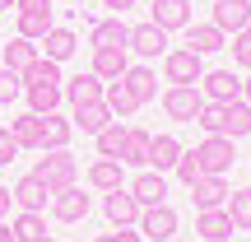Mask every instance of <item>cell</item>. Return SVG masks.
<instances>
[{"instance_id": "obj_28", "label": "cell", "mask_w": 251, "mask_h": 242, "mask_svg": "<svg viewBox=\"0 0 251 242\" xmlns=\"http://www.w3.org/2000/svg\"><path fill=\"white\" fill-rule=\"evenodd\" d=\"M42 47H47V52H42L47 61H56V65H61V61H70V56L79 52V37H75L70 28H51V33L42 37Z\"/></svg>"}, {"instance_id": "obj_42", "label": "cell", "mask_w": 251, "mask_h": 242, "mask_svg": "<svg viewBox=\"0 0 251 242\" xmlns=\"http://www.w3.org/2000/svg\"><path fill=\"white\" fill-rule=\"evenodd\" d=\"M9 205H14V196H9V187H0V219L9 215Z\"/></svg>"}, {"instance_id": "obj_7", "label": "cell", "mask_w": 251, "mask_h": 242, "mask_svg": "<svg viewBox=\"0 0 251 242\" xmlns=\"http://www.w3.org/2000/svg\"><path fill=\"white\" fill-rule=\"evenodd\" d=\"M149 24L163 28V33H177V28H191V0H153Z\"/></svg>"}, {"instance_id": "obj_16", "label": "cell", "mask_w": 251, "mask_h": 242, "mask_svg": "<svg viewBox=\"0 0 251 242\" xmlns=\"http://www.w3.org/2000/svg\"><path fill=\"white\" fill-rule=\"evenodd\" d=\"M89 70L98 75L102 84L121 80V75L130 70V61H126V47H93V65H89Z\"/></svg>"}, {"instance_id": "obj_12", "label": "cell", "mask_w": 251, "mask_h": 242, "mask_svg": "<svg viewBox=\"0 0 251 242\" xmlns=\"http://www.w3.org/2000/svg\"><path fill=\"white\" fill-rule=\"evenodd\" d=\"M9 196H14V205H19V210H28V215H42V210L51 205V191H47V182H37L33 172H28V177H19Z\"/></svg>"}, {"instance_id": "obj_15", "label": "cell", "mask_w": 251, "mask_h": 242, "mask_svg": "<svg viewBox=\"0 0 251 242\" xmlns=\"http://www.w3.org/2000/svg\"><path fill=\"white\" fill-rule=\"evenodd\" d=\"M228 196H233V187H228V177H200V182H191V200H196V210H219V205H228Z\"/></svg>"}, {"instance_id": "obj_25", "label": "cell", "mask_w": 251, "mask_h": 242, "mask_svg": "<svg viewBox=\"0 0 251 242\" xmlns=\"http://www.w3.org/2000/svg\"><path fill=\"white\" fill-rule=\"evenodd\" d=\"M9 135L19 140V149H42V117L37 112H19L9 121Z\"/></svg>"}, {"instance_id": "obj_11", "label": "cell", "mask_w": 251, "mask_h": 242, "mask_svg": "<svg viewBox=\"0 0 251 242\" xmlns=\"http://www.w3.org/2000/svg\"><path fill=\"white\" fill-rule=\"evenodd\" d=\"M102 210H107L112 228H135V224H140V200H135V196H130L126 187L107 191V200H102Z\"/></svg>"}, {"instance_id": "obj_45", "label": "cell", "mask_w": 251, "mask_h": 242, "mask_svg": "<svg viewBox=\"0 0 251 242\" xmlns=\"http://www.w3.org/2000/svg\"><path fill=\"white\" fill-rule=\"evenodd\" d=\"M0 9H14V0H0Z\"/></svg>"}, {"instance_id": "obj_20", "label": "cell", "mask_w": 251, "mask_h": 242, "mask_svg": "<svg viewBox=\"0 0 251 242\" xmlns=\"http://www.w3.org/2000/svg\"><path fill=\"white\" fill-rule=\"evenodd\" d=\"M37 56H42V47L14 33V37H9V47H5V70H14L19 80H24V70H33V65H37Z\"/></svg>"}, {"instance_id": "obj_4", "label": "cell", "mask_w": 251, "mask_h": 242, "mask_svg": "<svg viewBox=\"0 0 251 242\" xmlns=\"http://www.w3.org/2000/svg\"><path fill=\"white\" fill-rule=\"evenodd\" d=\"M140 238H149V242H168V238H177V210L163 200V205H149V210H140Z\"/></svg>"}, {"instance_id": "obj_14", "label": "cell", "mask_w": 251, "mask_h": 242, "mask_svg": "<svg viewBox=\"0 0 251 242\" xmlns=\"http://www.w3.org/2000/svg\"><path fill=\"white\" fill-rule=\"evenodd\" d=\"M102 89H107V84H102L93 70H79L75 80H65V84H61V93L70 98V108H84V103H102Z\"/></svg>"}, {"instance_id": "obj_31", "label": "cell", "mask_w": 251, "mask_h": 242, "mask_svg": "<svg viewBox=\"0 0 251 242\" xmlns=\"http://www.w3.org/2000/svg\"><path fill=\"white\" fill-rule=\"evenodd\" d=\"M98 140V159H117L121 163V154H126V140H130V126H121V121H112L102 135H93Z\"/></svg>"}, {"instance_id": "obj_44", "label": "cell", "mask_w": 251, "mask_h": 242, "mask_svg": "<svg viewBox=\"0 0 251 242\" xmlns=\"http://www.w3.org/2000/svg\"><path fill=\"white\" fill-rule=\"evenodd\" d=\"M237 98H242V103H247V108H251V75H247V80H242V93H237Z\"/></svg>"}, {"instance_id": "obj_33", "label": "cell", "mask_w": 251, "mask_h": 242, "mask_svg": "<svg viewBox=\"0 0 251 242\" xmlns=\"http://www.w3.org/2000/svg\"><path fill=\"white\" fill-rule=\"evenodd\" d=\"M102 103H107V112H112V117H130V112L140 108V103L130 98V89H126L121 80H112L107 89H102Z\"/></svg>"}, {"instance_id": "obj_19", "label": "cell", "mask_w": 251, "mask_h": 242, "mask_svg": "<svg viewBox=\"0 0 251 242\" xmlns=\"http://www.w3.org/2000/svg\"><path fill=\"white\" fill-rule=\"evenodd\" d=\"M121 84L130 89V98L140 103V108H144V103H153V98H158V75H153L149 65H130V70L121 75Z\"/></svg>"}, {"instance_id": "obj_35", "label": "cell", "mask_w": 251, "mask_h": 242, "mask_svg": "<svg viewBox=\"0 0 251 242\" xmlns=\"http://www.w3.org/2000/svg\"><path fill=\"white\" fill-rule=\"evenodd\" d=\"M9 228H14V238H19V242H33V238H42V233H47L42 215H28V210H19V219H14Z\"/></svg>"}, {"instance_id": "obj_29", "label": "cell", "mask_w": 251, "mask_h": 242, "mask_svg": "<svg viewBox=\"0 0 251 242\" xmlns=\"http://www.w3.org/2000/svg\"><path fill=\"white\" fill-rule=\"evenodd\" d=\"M121 168H126V163H117V159H98V163H89V187L102 191V196H107V191H117V187H121Z\"/></svg>"}, {"instance_id": "obj_36", "label": "cell", "mask_w": 251, "mask_h": 242, "mask_svg": "<svg viewBox=\"0 0 251 242\" xmlns=\"http://www.w3.org/2000/svg\"><path fill=\"white\" fill-rule=\"evenodd\" d=\"M172 172H177V177L186 182V187L205 177V172H200V159H196V149H181V159H177V168H172Z\"/></svg>"}, {"instance_id": "obj_2", "label": "cell", "mask_w": 251, "mask_h": 242, "mask_svg": "<svg viewBox=\"0 0 251 242\" xmlns=\"http://www.w3.org/2000/svg\"><path fill=\"white\" fill-rule=\"evenodd\" d=\"M196 159H200V172H209V177H228V168H233V140L228 135H205V140L196 144Z\"/></svg>"}, {"instance_id": "obj_6", "label": "cell", "mask_w": 251, "mask_h": 242, "mask_svg": "<svg viewBox=\"0 0 251 242\" xmlns=\"http://www.w3.org/2000/svg\"><path fill=\"white\" fill-rule=\"evenodd\" d=\"M89 205H93V200L84 196V187H79V182L51 196V215L61 219V224H79V219H89Z\"/></svg>"}, {"instance_id": "obj_47", "label": "cell", "mask_w": 251, "mask_h": 242, "mask_svg": "<svg viewBox=\"0 0 251 242\" xmlns=\"http://www.w3.org/2000/svg\"><path fill=\"white\" fill-rule=\"evenodd\" d=\"M0 131H5V121H0Z\"/></svg>"}, {"instance_id": "obj_38", "label": "cell", "mask_w": 251, "mask_h": 242, "mask_svg": "<svg viewBox=\"0 0 251 242\" xmlns=\"http://www.w3.org/2000/svg\"><path fill=\"white\" fill-rule=\"evenodd\" d=\"M233 61L242 65V70H251V24L242 33H233Z\"/></svg>"}, {"instance_id": "obj_39", "label": "cell", "mask_w": 251, "mask_h": 242, "mask_svg": "<svg viewBox=\"0 0 251 242\" xmlns=\"http://www.w3.org/2000/svg\"><path fill=\"white\" fill-rule=\"evenodd\" d=\"M14 159H19V140L9 135V126H5V131H0V168H9Z\"/></svg>"}, {"instance_id": "obj_27", "label": "cell", "mask_w": 251, "mask_h": 242, "mask_svg": "<svg viewBox=\"0 0 251 242\" xmlns=\"http://www.w3.org/2000/svg\"><path fill=\"white\" fill-rule=\"evenodd\" d=\"M89 42H93V47H126V42H130V24H126L121 14H117V19H98Z\"/></svg>"}, {"instance_id": "obj_41", "label": "cell", "mask_w": 251, "mask_h": 242, "mask_svg": "<svg viewBox=\"0 0 251 242\" xmlns=\"http://www.w3.org/2000/svg\"><path fill=\"white\" fill-rule=\"evenodd\" d=\"M102 9H117V14H126V9H135V0H102Z\"/></svg>"}, {"instance_id": "obj_40", "label": "cell", "mask_w": 251, "mask_h": 242, "mask_svg": "<svg viewBox=\"0 0 251 242\" xmlns=\"http://www.w3.org/2000/svg\"><path fill=\"white\" fill-rule=\"evenodd\" d=\"M93 242H144V238H140V228H117V233H98Z\"/></svg>"}, {"instance_id": "obj_10", "label": "cell", "mask_w": 251, "mask_h": 242, "mask_svg": "<svg viewBox=\"0 0 251 242\" xmlns=\"http://www.w3.org/2000/svg\"><path fill=\"white\" fill-rule=\"evenodd\" d=\"M200 93H205V103H233L242 93V80L233 70H205L200 75Z\"/></svg>"}, {"instance_id": "obj_32", "label": "cell", "mask_w": 251, "mask_h": 242, "mask_svg": "<svg viewBox=\"0 0 251 242\" xmlns=\"http://www.w3.org/2000/svg\"><path fill=\"white\" fill-rule=\"evenodd\" d=\"M149 131H140V126H130V140H126V154L121 163H130V168H149Z\"/></svg>"}, {"instance_id": "obj_30", "label": "cell", "mask_w": 251, "mask_h": 242, "mask_svg": "<svg viewBox=\"0 0 251 242\" xmlns=\"http://www.w3.org/2000/svg\"><path fill=\"white\" fill-rule=\"evenodd\" d=\"M224 135L228 140H242V135H251V108L242 98L224 103Z\"/></svg>"}, {"instance_id": "obj_48", "label": "cell", "mask_w": 251, "mask_h": 242, "mask_svg": "<svg viewBox=\"0 0 251 242\" xmlns=\"http://www.w3.org/2000/svg\"><path fill=\"white\" fill-rule=\"evenodd\" d=\"M168 242H177V238H168Z\"/></svg>"}, {"instance_id": "obj_43", "label": "cell", "mask_w": 251, "mask_h": 242, "mask_svg": "<svg viewBox=\"0 0 251 242\" xmlns=\"http://www.w3.org/2000/svg\"><path fill=\"white\" fill-rule=\"evenodd\" d=\"M0 242H19V238H14V228H9L5 219H0Z\"/></svg>"}, {"instance_id": "obj_13", "label": "cell", "mask_w": 251, "mask_h": 242, "mask_svg": "<svg viewBox=\"0 0 251 242\" xmlns=\"http://www.w3.org/2000/svg\"><path fill=\"white\" fill-rule=\"evenodd\" d=\"M209 24L219 33H242L251 24V0H214V19Z\"/></svg>"}, {"instance_id": "obj_34", "label": "cell", "mask_w": 251, "mask_h": 242, "mask_svg": "<svg viewBox=\"0 0 251 242\" xmlns=\"http://www.w3.org/2000/svg\"><path fill=\"white\" fill-rule=\"evenodd\" d=\"M224 210H228V219H233V228L251 233V187H247V191H233Z\"/></svg>"}, {"instance_id": "obj_21", "label": "cell", "mask_w": 251, "mask_h": 242, "mask_svg": "<svg viewBox=\"0 0 251 242\" xmlns=\"http://www.w3.org/2000/svg\"><path fill=\"white\" fill-rule=\"evenodd\" d=\"M112 121H117V117L107 112V103H84V108H75V117H70V126L84 131V135H102Z\"/></svg>"}, {"instance_id": "obj_23", "label": "cell", "mask_w": 251, "mask_h": 242, "mask_svg": "<svg viewBox=\"0 0 251 242\" xmlns=\"http://www.w3.org/2000/svg\"><path fill=\"white\" fill-rule=\"evenodd\" d=\"M14 28H19V37L37 42V37H47L56 28V19H51V9H19V14H14Z\"/></svg>"}, {"instance_id": "obj_26", "label": "cell", "mask_w": 251, "mask_h": 242, "mask_svg": "<svg viewBox=\"0 0 251 242\" xmlns=\"http://www.w3.org/2000/svg\"><path fill=\"white\" fill-rule=\"evenodd\" d=\"M224 37H228V33H219L214 24H191V28H186V47H191V52H196V56L224 52Z\"/></svg>"}, {"instance_id": "obj_46", "label": "cell", "mask_w": 251, "mask_h": 242, "mask_svg": "<svg viewBox=\"0 0 251 242\" xmlns=\"http://www.w3.org/2000/svg\"><path fill=\"white\" fill-rule=\"evenodd\" d=\"M33 242H56V238H47V233H42V238H33Z\"/></svg>"}, {"instance_id": "obj_8", "label": "cell", "mask_w": 251, "mask_h": 242, "mask_svg": "<svg viewBox=\"0 0 251 242\" xmlns=\"http://www.w3.org/2000/svg\"><path fill=\"white\" fill-rule=\"evenodd\" d=\"M130 191L135 200H140V210H149V205H163V200H168V172H153V168H144L140 177L130 182Z\"/></svg>"}, {"instance_id": "obj_17", "label": "cell", "mask_w": 251, "mask_h": 242, "mask_svg": "<svg viewBox=\"0 0 251 242\" xmlns=\"http://www.w3.org/2000/svg\"><path fill=\"white\" fill-rule=\"evenodd\" d=\"M61 84L65 80H42V84H24V93H28V112H37V117H47V112H56L61 108Z\"/></svg>"}, {"instance_id": "obj_9", "label": "cell", "mask_w": 251, "mask_h": 242, "mask_svg": "<svg viewBox=\"0 0 251 242\" xmlns=\"http://www.w3.org/2000/svg\"><path fill=\"white\" fill-rule=\"evenodd\" d=\"M126 52L144 56V61H153V56H168V33L153 24H135L130 28V42H126Z\"/></svg>"}, {"instance_id": "obj_22", "label": "cell", "mask_w": 251, "mask_h": 242, "mask_svg": "<svg viewBox=\"0 0 251 242\" xmlns=\"http://www.w3.org/2000/svg\"><path fill=\"white\" fill-rule=\"evenodd\" d=\"M177 159H181V140L177 135H153L149 140V168L153 172H172Z\"/></svg>"}, {"instance_id": "obj_18", "label": "cell", "mask_w": 251, "mask_h": 242, "mask_svg": "<svg viewBox=\"0 0 251 242\" xmlns=\"http://www.w3.org/2000/svg\"><path fill=\"white\" fill-rule=\"evenodd\" d=\"M196 233L205 242H228L233 238V219H228V210H196Z\"/></svg>"}, {"instance_id": "obj_3", "label": "cell", "mask_w": 251, "mask_h": 242, "mask_svg": "<svg viewBox=\"0 0 251 242\" xmlns=\"http://www.w3.org/2000/svg\"><path fill=\"white\" fill-rule=\"evenodd\" d=\"M200 108H205L200 84H168V93H163V112H168L172 121H196Z\"/></svg>"}, {"instance_id": "obj_1", "label": "cell", "mask_w": 251, "mask_h": 242, "mask_svg": "<svg viewBox=\"0 0 251 242\" xmlns=\"http://www.w3.org/2000/svg\"><path fill=\"white\" fill-rule=\"evenodd\" d=\"M33 177L47 182V191L56 196V191H65V187H75V182H79V163H75L70 149H47L42 159H37Z\"/></svg>"}, {"instance_id": "obj_37", "label": "cell", "mask_w": 251, "mask_h": 242, "mask_svg": "<svg viewBox=\"0 0 251 242\" xmlns=\"http://www.w3.org/2000/svg\"><path fill=\"white\" fill-rule=\"evenodd\" d=\"M19 93H24V80H19L14 70H5V65H0V108H5V103H14Z\"/></svg>"}, {"instance_id": "obj_5", "label": "cell", "mask_w": 251, "mask_h": 242, "mask_svg": "<svg viewBox=\"0 0 251 242\" xmlns=\"http://www.w3.org/2000/svg\"><path fill=\"white\" fill-rule=\"evenodd\" d=\"M163 75H168V84H200L205 65H200V56L191 52V47H181V52L163 56Z\"/></svg>"}, {"instance_id": "obj_24", "label": "cell", "mask_w": 251, "mask_h": 242, "mask_svg": "<svg viewBox=\"0 0 251 242\" xmlns=\"http://www.w3.org/2000/svg\"><path fill=\"white\" fill-rule=\"evenodd\" d=\"M70 140H75V126L61 112H47L42 117V154L47 149H70Z\"/></svg>"}]
</instances>
